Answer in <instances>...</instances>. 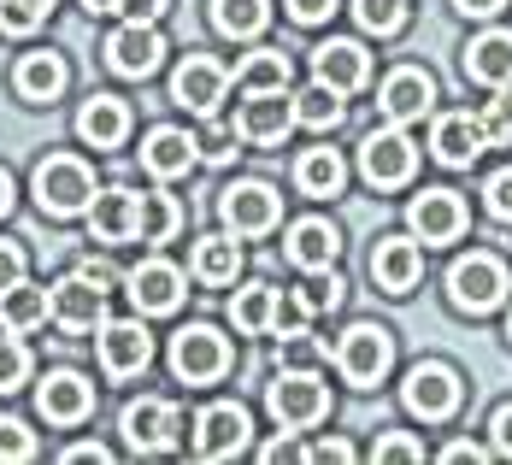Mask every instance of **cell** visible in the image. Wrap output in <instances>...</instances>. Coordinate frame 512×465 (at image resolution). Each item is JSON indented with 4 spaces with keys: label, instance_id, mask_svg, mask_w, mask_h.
Wrapping results in <instances>:
<instances>
[{
    "label": "cell",
    "instance_id": "obj_32",
    "mask_svg": "<svg viewBox=\"0 0 512 465\" xmlns=\"http://www.w3.org/2000/svg\"><path fill=\"white\" fill-rule=\"evenodd\" d=\"M295 183H301V195H336L342 183H348V165H342V154L336 148H312V154H301V165H295Z\"/></svg>",
    "mask_w": 512,
    "mask_h": 465
},
{
    "label": "cell",
    "instance_id": "obj_5",
    "mask_svg": "<svg viewBox=\"0 0 512 465\" xmlns=\"http://www.w3.org/2000/svg\"><path fill=\"white\" fill-rule=\"evenodd\" d=\"M507 265L495 254H471L460 259L454 271H448V301L460 312H495L501 301H507Z\"/></svg>",
    "mask_w": 512,
    "mask_h": 465
},
{
    "label": "cell",
    "instance_id": "obj_12",
    "mask_svg": "<svg viewBox=\"0 0 512 465\" xmlns=\"http://www.w3.org/2000/svg\"><path fill=\"white\" fill-rule=\"evenodd\" d=\"M224 224L236 230V236H265V230H277V218H283V195L271 189V183H236V189H224Z\"/></svg>",
    "mask_w": 512,
    "mask_h": 465
},
{
    "label": "cell",
    "instance_id": "obj_51",
    "mask_svg": "<svg viewBox=\"0 0 512 465\" xmlns=\"http://www.w3.org/2000/svg\"><path fill=\"white\" fill-rule=\"evenodd\" d=\"M77 271H83V277H89V283H101V289H112V283H118V271H112V265H106V259H83V265H77Z\"/></svg>",
    "mask_w": 512,
    "mask_h": 465
},
{
    "label": "cell",
    "instance_id": "obj_15",
    "mask_svg": "<svg viewBox=\"0 0 512 465\" xmlns=\"http://www.w3.org/2000/svg\"><path fill=\"white\" fill-rule=\"evenodd\" d=\"M36 407L48 424H83L95 413V383L77 377V371H48V383L36 389Z\"/></svg>",
    "mask_w": 512,
    "mask_h": 465
},
{
    "label": "cell",
    "instance_id": "obj_25",
    "mask_svg": "<svg viewBox=\"0 0 512 465\" xmlns=\"http://www.w3.org/2000/svg\"><path fill=\"white\" fill-rule=\"evenodd\" d=\"M430 148H436L442 165H471V159L489 148V136H483V124L471 112H442L436 130H430Z\"/></svg>",
    "mask_w": 512,
    "mask_h": 465
},
{
    "label": "cell",
    "instance_id": "obj_41",
    "mask_svg": "<svg viewBox=\"0 0 512 465\" xmlns=\"http://www.w3.org/2000/svg\"><path fill=\"white\" fill-rule=\"evenodd\" d=\"M0 460H6V465L36 460V436H30L18 418H0Z\"/></svg>",
    "mask_w": 512,
    "mask_h": 465
},
{
    "label": "cell",
    "instance_id": "obj_6",
    "mask_svg": "<svg viewBox=\"0 0 512 465\" xmlns=\"http://www.w3.org/2000/svg\"><path fill=\"white\" fill-rule=\"evenodd\" d=\"M460 395H465L460 371H454V365H442V360L412 365L407 383H401V401H407V413H412V418H430V424L454 413V407H460Z\"/></svg>",
    "mask_w": 512,
    "mask_h": 465
},
{
    "label": "cell",
    "instance_id": "obj_18",
    "mask_svg": "<svg viewBox=\"0 0 512 465\" xmlns=\"http://www.w3.org/2000/svg\"><path fill=\"white\" fill-rule=\"evenodd\" d=\"M436 101V83H430V71H418V65H401V71H389V83H383V118L389 124H412V118H424Z\"/></svg>",
    "mask_w": 512,
    "mask_h": 465
},
{
    "label": "cell",
    "instance_id": "obj_11",
    "mask_svg": "<svg viewBox=\"0 0 512 465\" xmlns=\"http://www.w3.org/2000/svg\"><path fill=\"white\" fill-rule=\"evenodd\" d=\"M154 360V336L142 318H106L101 324V371L106 377H142Z\"/></svg>",
    "mask_w": 512,
    "mask_h": 465
},
{
    "label": "cell",
    "instance_id": "obj_46",
    "mask_svg": "<svg viewBox=\"0 0 512 465\" xmlns=\"http://www.w3.org/2000/svg\"><path fill=\"white\" fill-rule=\"evenodd\" d=\"M283 6H289L295 24H324V18L336 12V0H283Z\"/></svg>",
    "mask_w": 512,
    "mask_h": 465
},
{
    "label": "cell",
    "instance_id": "obj_40",
    "mask_svg": "<svg viewBox=\"0 0 512 465\" xmlns=\"http://www.w3.org/2000/svg\"><path fill=\"white\" fill-rule=\"evenodd\" d=\"M295 307L307 312V318H318V312H336V307H342V283H336V277H312L307 289H295Z\"/></svg>",
    "mask_w": 512,
    "mask_h": 465
},
{
    "label": "cell",
    "instance_id": "obj_21",
    "mask_svg": "<svg viewBox=\"0 0 512 465\" xmlns=\"http://www.w3.org/2000/svg\"><path fill=\"white\" fill-rule=\"evenodd\" d=\"M89 230L95 242H136L142 236V195L130 189H106L89 201Z\"/></svg>",
    "mask_w": 512,
    "mask_h": 465
},
{
    "label": "cell",
    "instance_id": "obj_48",
    "mask_svg": "<svg viewBox=\"0 0 512 465\" xmlns=\"http://www.w3.org/2000/svg\"><path fill=\"white\" fill-rule=\"evenodd\" d=\"M118 12H124L130 24H154L159 12H165V0H118Z\"/></svg>",
    "mask_w": 512,
    "mask_h": 465
},
{
    "label": "cell",
    "instance_id": "obj_19",
    "mask_svg": "<svg viewBox=\"0 0 512 465\" xmlns=\"http://www.w3.org/2000/svg\"><path fill=\"white\" fill-rule=\"evenodd\" d=\"M224 89H230V71L218 59H206V53H189L177 65V83H171V95L189 106V112H212V106L224 101Z\"/></svg>",
    "mask_w": 512,
    "mask_h": 465
},
{
    "label": "cell",
    "instance_id": "obj_31",
    "mask_svg": "<svg viewBox=\"0 0 512 465\" xmlns=\"http://www.w3.org/2000/svg\"><path fill=\"white\" fill-rule=\"evenodd\" d=\"M271 24V0H212V30L230 42H254Z\"/></svg>",
    "mask_w": 512,
    "mask_h": 465
},
{
    "label": "cell",
    "instance_id": "obj_8",
    "mask_svg": "<svg viewBox=\"0 0 512 465\" xmlns=\"http://www.w3.org/2000/svg\"><path fill=\"white\" fill-rule=\"evenodd\" d=\"M171 371H177L183 383H212V377L230 371V342H224L212 324H189V330H177V342H171Z\"/></svg>",
    "mask_w": 512,
    "mask_h": 465
},
{
    "label": "cell",
    "instance_id": "obj_1",
    "mask_svg": "<svg viewBox=\"0 0 512 465\" xmlns=\"http://www.w3.org/2000/svg\"><path fill=\"white\" fill-rule=\"evenodd\" d=\"M265 407L283 430H312L330 413V383L318 371H277V383L265 389Z\"/></svg>",
    "mask_w": 512,
    "mask_h": 465
},
{
    "label": "cell",
    "instance_id": "obj_47",
    "mask_svg": "<svg viewBox=\"0 0 512 465\" xmlns=\"http://www.w3.org/2000/svg\"><path fill=\"white\" fill-rule=\"evenodd\" d=\"M18 277H24V248H18V242H0V295H6Z\"/></svg>",
    "mask_w": 512,
    "mask_h": 465
},
{
    "label": "cell",
    "instance_id": "obj_20",
    "mask_svg": "<svg viewBox=\"0 0 512 465\" xmlns=\"http://www.w3.org/2000/svg\"><path fill=\"white\" fill-rule=\"evenodd\" d=\"M124 283H130L136 312H177V301H183V271L171 259H142Z\"/></svg>",
    "mask_w": 512,
    "mask_h": 465
},
{
    "label": "cell",
    "instance_id": "obj_17",
    "mask_svg": "<svg viewBox=\"0 0 512 465\" xmlns=\"http://www.w3.org/2000/svg\"><path fill=\"white\" fill-rule=\"evenodd\" d=\"M312 77L330 83L336 95H354L371 83V53L359 42H324V48H312Z\"/></svg>",
    "mask_w": 512,
    "mask_h": 465
},
{
    "label": "cell",
    "instance_id": "obj_57",
    "mask_svg": "<svg viewBox=\"0 0 512 465\" xmlns=\"http://www.w3.org/2000/svg\"><path fill=\"white\" fill-rule=\"evenodd\" d=\"M507 336H512V318H507Z\"/></svg>",
    "mask_w": 512,
    "mask_h": 465
},
{
    "label": "cell",
    "instance_id": "obj_30",
    "mask_svg": "<svg viewBox=\"0 0 512 465\" xmlns=\"http://www.w3.org/2000/svg\"><path fill=\"white\" fill-rule=\"evenodd\" d=\"M230 318H236V330H248V336L277 330V318H283V289H271V283H248V289H236Z\"/></svg>",
    "mask_w": 512,
    "mask_h": 465
},
{
    "label": "cell",
    "instance_id": "obj_55",
    "mask_svg": "<svg viewBox=\"0 0 512 465\" xmlns=\"http://www.w3.org/2000/svg\"><path fill=\"white\" fill-rule=\"evenodd\" d=\"M12 212V177H6V165H0V218Z\"/></svg>",
    "mask_w": 512,
    "mask_h": 465
},
{
    "label": "cell",
    "instance_id": "obj_54",
    "mask_svg": "<svg viewBox=\"0 0 512 465\" xmlns=\"http://www.w3.org/2000/svg\"><path fill=\"white\" fill-rule=\"evenodd\" d=\"M65 460H112V454H106L101 442H77V448H65Z\"/></svg>",
    "mask_w": 512,
    "mask_h": 465
},
{
    "label": "cell",
    "instance_id": "obj_29",
    "mask_svg": "<svg viewBox=\"0 0 512 465\" xmlns=\"http://www.w3.org/2000/svg\"><path fill=\"white\" fill-rule=\"evenodd\" d=\"M12 83H18V95H24V101L48 106V101L65 95V59H59V53H24Z\"/></svg>",
    "mask_w": 512,
    "mask_h": 465
},
{
    "label": "cell",
    "instance_id": "obj_2",
    "mask_svg": "<svg viewBox=\"0 0 512 465\" xmlns=\"http://www.w3.org/2000/svg\"><path fill=\"white\" fill-rule=\"evenodd\" d=\"M36 201H42V212H53V218L89 212V201H95V171L71 154L42 159V165H36Z\"/></svg>",
    "mask_w": 512,
    "mask_h": 465
},
{
    "label": "cell",
    "instance_id": "obj_43",
    "mask_svg": "<svg viewBox=\"0 0 512 465\" xmlns=\"http://www.w3.org/2000/svg\"><path fill=\"white\" fill-rule=\"evenodd\" d=\"M477 124H483L489 148H507L512 142V101H489L483 112H477Z\"/></svg>",
    "mask_w": 512,
    "mask_h": 465
},
{
    "label": "cell",
    "instance_id": "obj_38",
    "mask_svg": "<svg viewBox=\"0 0 512 465\" xmlns=\"http://www.w3.org/2000/svg\"><path fill=\"white\" fill-rule=\"evenodd\" d=\"M53 12V0H0V30L6 36H30V30H42Z\"/></svg>",
    "mask_w": 512,
    "mask_h": 465
},
{
    "label": "cell",
    "instance_id": "obj_49",
    "mask_svg": "<svg viewBox=\"0 0 512 465\" xmlns=\"http://www.w3.org/2000/svg\"><path fill=\"white\" fill-rule=\"evenodd\" d=\"M307 460H336V465H348V460H354V442L330 436V442H318V448H307Z\"/></svg>",
    "mask_w": 512,
    "mask_h": 465
},
{
    "label": "cell",
    "instance_id": "obj_37",
    "mask_svg": "<svg viewBox=\"0 0 512 465\" xmlns=\"http://www.w3.org/2000/svg\"><path fill=\"white\" fill-rule=\"evenodd\" d=\"M354 18L371 36H395L407 24V0H354Z\"/></svg>",
    "mask_w": 512,
    "mask_h": 465
},
{
    "label": "cell",
    "instance_id": "obj_34",
    "mask_svg": "<svg viewBox=\"0 0 512 465\" xmlns=\"http://www.w3.org/2000/svg\"><path fill=\"white\" fill-rule=\"evenodd\" d=\"M342 95L330 89V83H312V89H301L295 95V124H307V130H336L342 124Z\"/></svg>",
    "mask_w": 512,
    "mask_h": 465
},
{
    "label": "cell",
    "instance_id": "obj_4",
    "mask_svg": "<svg viewBox=\"0 0 512 465\" xmlns=\"http://www.w3.org/2000/svg\"><path fill=\"white\" fill-rule=\"evenodd\" d=\"M359 171H365V183H377V189H401V183H412V171H418V148H412L407 124L371 130V136L359 142Z\"/></svg>",
    "mask_w": 512,
    "mask_h": 465
},
{
    "label": "cell",
    "instance_id": "obj_39",
    "mask_svg": "<svg viewBox=\"0 0 512 465\" xmlns=\"http://www.w3.org/2000/svg\"><path fill=\"white\" fill-rule=\"evenodd\" d=\"M24 377H30V348L12 342V330H6V336H0V395L24 389Z\"/></svg>",
    "mask_w": 512,
    "mask_h": 465
},
{
    "label": "cell",
    "instance_id": "obj_7",
    "mask_svg": "<svg viewBox=\"0 0 512 465\" xmlns=\"http://www.w3.org/2000/svg\"><path fill=\"white\" fill-rule=\"evenodd\" d=\"M124 436L136 454H171L183 442V413L165 401V395H142L124 407Z\"/></svg>",
    "mask_w": 512,
    "mask_h": 465
},
{
    "label": "cell",
    "instance_id": "obj_53",
    "mask_svg": "<svg viewBox=\"0 0 512 465\" xmlns=\"http://www.w3.org/2000/svg\"><path fill=\"white\" fill-rule=\"evenodd\" d=\"M442 460H489V454H483V448H477V442H448V448H442Z\"/></svg>",
    "mask_w": 512,
    "mask_h": 465
},
{
    "label": "cell",
    "instance_id": "obj_10",
    "mask_svg": "<svg viewBox=\"0 0 512 465\" xmlns=\"http://www.w3.org/2000/svg\"><path fill=\"white\" fill-rule=\"evenodd\" d=\"M295 124V95L289 89H259V95H242V112H236V136L254 142V148H271L283 142Z\"/></svg>",
    "mask_w": 512,
    "mask_h": 465
},
{
    "label": "cell",
    "instance_id": "obj_24",
    "mask_svg": "<svg viewBox=\"0 0 512 465\" xmlns=\"http://www.w3.org/2000/svg\"><path fill=\"white\" fill-rule=\"evenodd\" d=\"M465 77L483 89H512V30H483L465 48Z\"/></svg>",
    "mask_w": 512,
    "mask_h": 465
},
{
    "label": "cell",
    "instance_id": "obj_28",
    "mask_svg": "<svg viewBox=\"0 0 512 465\" xmlns=\"http://www.w3.org/2000/svg\"><path fill=\"white\" fill-rule=\"evenodd\" d=\"M48 318H53L48 289H36V283H24V277L0 295V330H12V336H30V330H42Z\"/></svg>",
    "mask_w": 512,
    "mask_h": 465
},
{
    "label": "cell",
    "instance_id": "obj_42",
    "mask_svg": "<svg viewBox=\"0 0 512 465\" xmlns=\"http://www.w3.org/2000/svg\"><path fill=\"white\" fill-rule=\"evenodd\" d=\"M236 142H242V136H236L230 124H212L206 136H195V148H201L206 165H230V159H236Z\"/></svg>",
    "mask_w": 512,
    "mask_h": 465
},
{
    "label": "cell",
    "instance_id": "obj_26",
    "mask_svg": "<svg viewBox=\"0 0 512 465\" xmlns=\"http://www.w3.org/2000/svg\"><path fill=\"white\" fill-rule=\"evenodd\" d=\"M77 136H83L89 148H118V142L130 136V106L112 101V95H89L83 112H77Z\"/></svg>",
    "mask_w": 512,
    "mask_h": 465
},
{
    "label": "cell",
    "instance_id": "obj_16",
    "mask_svg": "<svg viewBox=\"0 0 512 465\" xmlns=\"http://www.w3.org/2000/svg\"><path fill=\"white\" fill-rule=\"evenodd\" d=\"M407 218H412V230H418L430 248H436V242H454L465 224H471V212H465V201L454 195V189H424V195L412 201Z\"/></svg>",
    "mask_w": 512,
    "mask_h": 465
},
{
    "label": "cell",
    "instance_id": "obj_23",
    "mask_svg": "<svg viewBox=\"0 0 512 465\" xmlns=\"http://www.w3.org/2000/svg\"><path fill=\"white\" fill-rule=\"evenodd\" d=\"M195 159H201L195 136H189V130H171V124H159L154 136H148V148H142V165L154 171L159 183H177V177H189V171H195Z\"/></svg>",
    "mask_w": 512,
    "mask_h": 465
},
{
    "label": "cell",
    "instance_id": "obj_35",
    "mask_svg": "<svg viewBox=\"0 0 512 465\" xmlns=\"http://www.w3.org/2000/svg\"><path fill=\"white\" fill-rule=\"evenodd\" d=\"M236 271H242V248L236 242H224V236H206L201 248H195V277L201 283H236Z\"/></svg>",
    "mask_w": 512,
    "mask_h": 465
},
{
    "label": "cell",
    "instance_id": "obj_3",
    "mask_svg": "<svg viewBox=\"0 0 512 465\" xmlns=\"http://www.w3.org/2000/svg\"><path fill=\"white\" fill-rule=\"evenodd\" d=\"M389 365H395V336H389L383 324H354V330L336 342V371H342L354 389L383 383V377H389Z\"/></svg>",
    "mask_w": 512,
    "mask_h": 465
},
{
    "label": "cell",
    "instance_id": "obj_9",
    "mask_svg": "<svg viewBox=\"0 0 512 465\" xmlns=\"http://www.w3.org/2000/svg\"><path fill=\"white\" fill-rule=\"evenodd\" d=\"M48 307H53V324H59V330L83 336V330H101L106 324V289L89 283L83 271H71V277H59L48 289Z\"/></svg>",
    "mask_w": 512,
    "mask_h": 465
},
{
    "label": "cell",
    "instance_id": "obj_56",
    "mask_svg": "<svg viewBox=\"0 0 512 465\" xmlns=\"http://www.w3.org/2000/svg\"><path fill=\"white\" fill-rule=\"evenodd\" d=\"M89 12H118V0H83Z\"/></svg>",
    "mask_w": 512,
    "mask_h": 465
},
{
    "label": "cell",
    "instance_id": "obj_22",
    "mask_svg": "<svg viewBox=\"0 0 512 465\" xmlns=\"http://www.w3.org/2000/svg\"><path fill=\"white\" fill-rule=\"evenodd\" d=\"M418 271H424L418 242H407V236H383V242H377V254H371V277H377L383 295H407L412 283H418Z\"/></svg>",
    "mask_w": 512,
    "mask_h": 465
},
{
    "label": "cell",
    "instance_id": "obj_50",
    "mask_svg": "<svg viewBox=\"0 0 512 465\" xmlns=\"http://www.w3.org/2000/svg\"><path fill=\"white\" fill-rule=\"evenodd\" d=\"M489 436H495V454L512 460V407H501V413L489 418Z\"/></svg>",
    "mask_w": 512,
    "mask_h": 465
},
{
    "label": "cell",
    "instance_id": "obj_27",
    "mask_svg": "<svg viewBox=\"0 0 512 465\" xmlns=\"http://www.w3.org/2000/svg\"><path fill=\"white\" fill-rule=\"evenodd\" d=\"M336 254H342L336 224H324V218H301V224L289 230V259H295L301 271H330Z\"/></svg>",
    "mask_w": 512,
    "mask_h": 465
},
{
    "label": "cell",
    "instance_id": "obj_45",
    "mask_svg": "<svg viewBox=\"0 0 512 465\" xmlns=\"http://www.w3.org/2000/svg\"><path fill=\"white\" fill-rule=\"evenodd\" d=\"M371 454H377V460H424V442H412V436H383Z\"/></svg>",
    "mask_w": 512,
    "mask_h": 465
},
{
    "label": "cell",
    "instance_id": "obj_52",
    "mask_svg": "<svg viewBox=\"0 0 512 465\" xmlns=\"http://www.w3.org/2000/svg\"><path fill=\"white\" fill-rule=\"evenodd\" d=\"M454 6H460L465 18H495V12H501L507 0H454Z\"/></svg>",
    "mask_w": 512,
    "mask_h": 465
},
{
    "label": "cell",
    "instance_id": "obj_13",
    "mask_svg": "<svg viewBox=\"0 0 512 465\" xmlns=\"http://www.w3.org/2000/svg\"><path fill=\"white\" fill-rule=\"evenodd\" d=\"M242 448H248V413L236 401H212L195 418V454L201 460H236Z\"/></svg>",
    "mask_w": 512,
    "mask_h": 465
},
{
    "label": "cell",
    "instance_id": "obj_44",
    "mask_svg": "<svg viewBox=\"0 0 512 465\" xmlns=\"http://www.w3.org/2000/svg\"><path fill=\"white\" fill-rule=\"evenodd\" d=\"M483 207H489V218L512 224V165H507V171H495V177L483 183Z\"/></svg>",
    "mask_w": 512,
    "mask_h": 465
},
{
    "label": "cell",
    "instance_id": "obj_33",
    "mask_svg": "<svg viewBox=\"0 0 512 465\" xmlns=\"http://www.w3.org/2000/svg\"><path fill=\"white\" fill-rule=\"evenodd\" d=\"M236 89H242V95H259V89H289V53H277V48L248 53V65L236 71Z\"/></svg>",
    "mask_w": 512,
    "mask_h": 465
},
{
    "label": "cell",
    "instance_id": "obj_14",
    "mask_svg": "<svg viewBox=\"0 0 512 465\" xmlns=\"http://www.w3.org/2000/svg\"><path fill=\"white\" fill-rule=\"evenodd\" d=\"M159 59H165V36L154 24H124L106 36V65L124 77H148V71H159Z\"/></svg>",
    "mask_w": 512,
    "mask_h": 465
},
{
    "label": "cell",
    "instance_id": "obj_36",
    "mask_svg": "<svg viewBox=\"0 0 512 465\" xmlns=\"http://www.w3.org/2000/svg\"><path fill=\"white\" fill-rule=\"evenodd\" d=\"M183 224V212L171 195H142V242H171Z\"/></svg>",
    "mask_w": 512,
    "mask_h": 465
}]
</instances>
